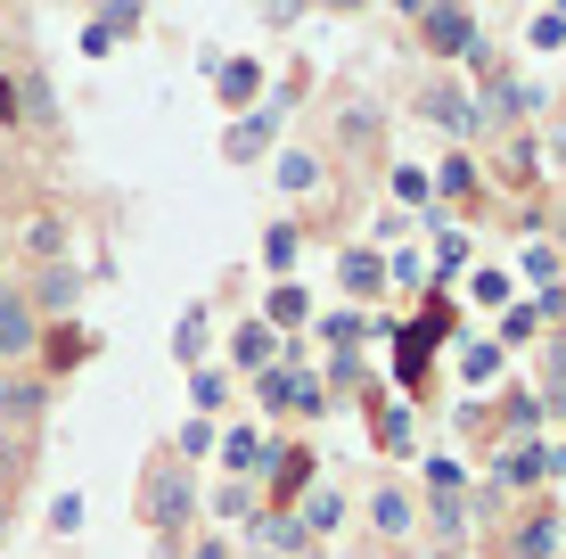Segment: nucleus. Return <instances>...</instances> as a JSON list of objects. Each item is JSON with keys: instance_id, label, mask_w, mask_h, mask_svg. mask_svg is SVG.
<instances>
[{"instance_id": "obj_1", "label": "nucleus", "mask_w": 566, "mask_h": 559, "mask_svg": "<svg viewBox=\"0 0 566 559\" xmlns=\"http://www.w3.org/2000/svg\"><path fill=\"white\" fill-rule=\"evenodd\" d=\"M419 33H427V50H468V42H476V25H468L460 9H427Z\"/></svg>"}, {"instance_id": "obj_2", "label": "nucleus", "mask_w": 566, "mask_h": 559, "mask_svg": "<svg viewBox=\"0 0 566 559\" xmlns=\"http://www.w3.org/2000/svg\"><path fill=\"white\" fill-rule=\"evenodd\" d=\"M33 338V313H25V304H17V297H0V345H9V354H17V345H25Z\"/></svg>"}]
</instances>
